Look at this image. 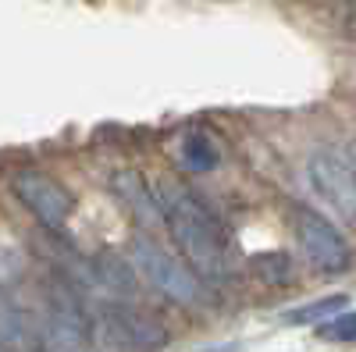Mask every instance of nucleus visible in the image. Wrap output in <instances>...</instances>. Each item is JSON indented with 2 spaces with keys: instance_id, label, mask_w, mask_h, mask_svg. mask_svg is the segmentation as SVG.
<instances>
[{
  "instance_id": "obj_1",
  "label": "nucleus",
  "mask_w": 356,
  "mask_h": 352,
  "mask_svg": "<svg viewBox=\"0 0 356 352\" xmlns=\"http://www.w3.org/2000/svg\"><path fill=\"white\" fill-rule=\"evenodd\" d=\"M154 199L161 207V217L171 228V239L178 246L189 267L203 281H225L232 274V239L218 214L207 207L200 196H193L186 185H178L171 178H157Z\"/></svg>"
},
{
  "instance_id": "obj_2",
  "label": "nucleus",
  "mask_w": 356,
  "mask_h": 352,
  "mask_svg": "<svg viewBox=\"0 0 356 352\" xmlns=\"http://www.w3.org/2000/svg\"><path fill=\"white\" fill-rule=\"evenodd\" d=\"M36 342L43 352H100L93 313H89L86 299L65 281L47 292L36 324Z\"/></svg>"
},
{
  "instance_id": "obj_3",
  "label": "nucleus",
  "mask_w": 356,
  "mask_h": 352,
  "mask_svg": "<svg viewBox=\"0 0 356 352\" xmlns=\"http://www.w3.org/2000/svg\"><path fill=\"white\" fill-rule=\"evenodd\" d=\"M129 253H132V267L139 271V278L150 288H157L164 299H171L178 306H200L203 303L207 285L178 253H171L168 246L150 239V235H136Z\"/></svg>"
},
{
  "instance_id": "obj_4",
  "label": "nucleus",
  "mask_w": 356,
  "mask_h": 352,
  "mask_svg": "<svg viewBox=\"0 0 356 352\" xmlns=\"http://www.w3.org/2000/svg\"><path fill=\"white\" fill-rule=\"evenodd\" d=\"M11 189L22 199V207L47 231H65L68 228V221L75 214V196L68 192V185H61L57 178H50V174H43V171L25 167L11 178Z\"/></svg>"
},
{
  "instance_id": "obj_5",
  "label": "nucleus",
  "mask_w": 356,
  "mask_h": 352,
  "mask_svg": "<svg viewBox=\"0 0 356 352\" xmlns=\"http://www.w3.org/2000/svg\"><path fill=\"white\" fill-rule=\"evenodd\" d=\"M292 228H296V242H300L303 256L324 274H342L349 267V246L339 235V228L321 217L310 207H296L292 210Z\"/></svg>"
},
{
  "instance_id": "obj_6",
  "label": "nucleus",
  "mask_w": 356,
  "mask_h": 352,
  "mask_svg": "<svg viewBox=\"0 0 356 352\" xmlns=\"http://www.w3.org/2000/svg\"><path fill=\"white\" fill-rule=\"evenodd\" d=\"M314 192L356 228V171L335 153H314L307 164Z\"/></svg>"
},
{
  "instance_id": "obj_7",
  "label": "nucleus",
  "mask_w": 356,
  "mask_h": 352,
  "mask_svg": "<svg viewBox=\"0 0 356 352\" xmlns=\"http://www.w3.org/2000/svg\"><path fill=\"white\" fill-rule=\"evenodd\" d=\"M114 196L132 210V217H136L143 228H157V224L164 221V217H161V207H157V199H154V189L146 185L136 171L114 174Z\"/></svg>"
},
{
  "instance_id": "obj_8",
  "label": "nucleus",
  "mask_w": 356,
  "mask_h": 352,
  "mask_svg": "<svg viewBox=\"0 0 356 352\" xmlns=\"http://www.w3.org/2000/svg\"><path fill=\"white\" fill-rule=\"evenodd\" d=\"M178 160L189 171H214L218 167V146L211 142V135L203 132H189L178 142Z\"/></svg>"
},
{
  "instance_id": "obj_9",
  "label": "nucleus",
  "mask_w": 356,
  "mask_h": 352,
  "mask_svg": "<svg viewBox=\"0 0 356 352\" xmlns=\"http://www.w3.org/2000/svg\"><path fill=\"white\" fill-rule=\"evenodd\" d=\"M346 306H349V296H324V299H314L300 310H289L285 324H324V320L342 313Z\"/></svg>"
},
{
  "instance_id": "obj_10",
  "label": "nucleus",
  "mask_w": 356,
  "mask_h": 352,
  "mask_svg": "<svg viewBox=\"0 0 356 352\" xmlns=\"http://www.w3.org/2000/svg\"><path fill=\"white\" fill-rule=\"evenodd\" d=\"M250 267L260 274V281H271V285H282L292 278V260L285 253H260L250 260Z\"/></svg>"
},
{
  "instance_id": "obj_11",
  "label": "nucleus",
  "mask_w": 356,
  "mask_h": 352,
  "mask_svg": "<svg viewBox=\"0 0 356 352\" xmlns=\"http://www.w3.org/2000/svg\"><path fill=\"white\" fill-rule=\"evenodd\" d=\"M317 335L328 342H356V310H342L328 317L324 324H317Z\"/></svg>"
},
{
  "instance_id": "obj_12",
  "label": "nucleus",
  "mask_w": 356,
  "mask_h": 352,
  "mask_svg": "<svg viewBox=\"0 0 356 352\" xmlns=\"http://www.w3.org/2000/svg\"><path fill=\"white\" fill-rule=\"evenodd\" d=\"M25 274V256L15 246H0V288L15 285Z\"/></svg>"
},
{
  "instance_id": "obj_13",
  "label": "nucleus",
  "mask_w": 356,
  "mask_h": 352,
  "mask_svg": "<svg viewBox=\"0 0 356 352\" xmlns=\"http://www.w3.org/2000/svg\"><path fill=\"white\" fill-rule=\"evenodd\" d=\"M349 167H353V171H356V142H353V146H349Z\"/></svg>"
}]
</instances>
